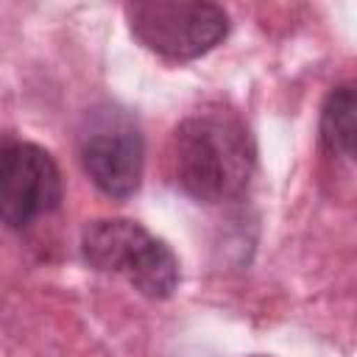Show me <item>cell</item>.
<instances>
[{"label":"cell","instance_id":"1","mask_svg":"<svg viewBox=\"0 0 357 357\" xmlns=\"http://www.w3.org/2000/svg\"><path fill=\"white\" fill-rule=\"evenodd\" d=\"M254 156V139L237 117L206 112L176 126L167 145V173L192 201L223 204L248 187Z\"/></svg>","mask_w":357,"mask_h":357},{"label":"cell","instance_id":"2","mask_svg":"<svg viewBox=\"0 0 357 357\" xmlns=\"http://www.w3.org/2000/svg\"><path fill=\"white\" fill-rule=\"evenodd\" d=\"M81 259L123 276L145 298H170L178 287V259L165 240L128 218H98L81 231Z\"/></svg>","mask_w":357,"mask_h":357},{"label":"cell","instance_id":"3","mask_svg":"<svg viewBox=\"0 0 357 357\" xmlns=\"http://www.w3.org/2000/svg\"><path fill=\"white\" fill-rule=\"evenodd\" d=\"M126 20L139 45L170 61H192L229 33V14L204 0H137L126 6Z\"/></svg>","mask_w":357,"mask_h":357},{"label":"cell","instance_id":"4","mask_svg":"<svg viewBox=\"0 0 357 357\" xmlns=\"http://www.w3.org/2000/svg\"><path fill=\"white\" fill-rule=\"evenodd\" d=\"M84 173L109 198H131L142 184L145 142L134 117L106 106L86 114L78 137Z\"/></svg>","mask_w":357,"mask_h":357},{"label":"cell","instance_id":"5","mask_svg":"<svg viewBox=\"0 0 357 357\" xmlns=\"http://www.w3.org/2000/svg\"><path fill=\"white\" fill-rule=\"evenodd\" d=\"M64 195L56 159L33 142L0 148V220L11 229H28L59 209Z\"/></svg>","mask_w":357,"mask_h":357},{"label":"cell","instance_id":"6","mask_svg":"<svg viewBox=\"0 0 357 357\" xmlns=\"http://www.w3.org/2000/svg\"><path fill=\"white\" fill-rule=\"evenodd\" d=\"M354 112L357 100L351 84L335 86L321 109V139L332 153L343 156L346 162L354 159Z\"/></svg>","mask_w":357,"mask_h":357},{"label":"cell","instance_id":"7","mask_svg":"<svg viewBox=\"0 0 357 357\" xmlns=\"http://www.w3.org/2000/svg\"><path fill=\"white\" fill-rule=\"evenodd\" d=\"M254 357H265V354H254Z\"/></svg>","mask_w":357,"mask_h":357}]
</instances>
